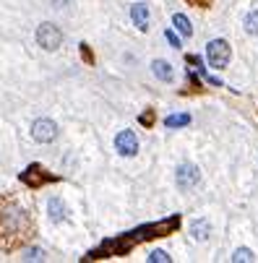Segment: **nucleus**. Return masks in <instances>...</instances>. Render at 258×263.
I'll list each match as a JSON object with an SVG mask.
<instances>
[{"label": "nucleus", "instance_id": "1", "mask_svg": "<svg viewBox=\"0 0 258 263\" xmlns=\"http://www.w3.org/2000/svg\"><path fill=\"white\" fill-rule=\"evenodd\" d=\"M230 44H227L224 39H211L206 44V60L211 68H227V63H230Z\"/></svg>", "mask_w": 258, "mask_h": 263}, {"label": "nucleus", "instance_id": "2", "mask_svg": "<svg viewBox=\"0 0 258 263\" xmlns=\"http://www.w3.org/2000/svg\"><path fill=\"white\" fill-rule=\"evenodd\" d=\"M37 42H39V47L44 50H57L60 47V42H63V34H60V29L55 24H42L37 29Z\"/></svg>", "mask_w": 258, "mask_h": 263}, {"label": "nucleus", "instance_id": "3", "mask_svg": "<svg viewBox=\"0 0 258 263\" xmlns=\"http://www.w3.org/2000/svg\"><path fill=\"white\" fill-rule=\"evenodd\" d=\"M175 180H177V188H180V190H190V188H196V185H199L201 172H199V167H196V164L185 162V164H180V167H177Z\"/></svg>", "mask_w": 258, "mask_h": 263}, {"label": "nucleus", "instance_id": "4", "mask_svg": "<svg viewBox=\"0 0 258 263\" xmlns=\"http://www.w3.org/2000/svg\"><path fill=\"white\" fill-rule=\"evenodd\" d=\"M115 149H117V154H123V157H136V151H139V138H136L133 130H120L115 136Z\"/></svg>", "mask_w": 258, "mask_h": 263}, {"label": "nucleus", "instance_id": "5", "mask_svg": "<svg viewBox=\"0 0 258 263\" xmlns=\"http://www.w3.org/2000/svg\"><path fill=\"white\" fill-rule=\"evenodd\" d=\"M32 133H34V138L39 144H52L55 138H57V125L52 120H47V117H42V120H37L34 125H32Z\"/></svg>", "mask_w": 258, "mask_h": 263}, {"label": "nucleus", "instance_id": "6", "mask_svg": "<svg viewBox=\"0 0 258 263\" xmlns=\"http://www.w3.org/2000/svg\"><path fill=\"white\" fill-rule=\"evenodd\" d=\"M131 19H133V24H136L139 32H149V8L144 3H136L131 8Z\"/></svg>", "mask_w": 258, "mask_h": 263}, {"label": "nucleus", "instance_id": "7", "mask_svg": "<svg viewBox=\"0 0 258 263\" xmlns=\"http://www.w3.org/2000/svg\"><path fill=\"white\" fill-rule=\"evenodd\" d=\"M151 71H154V76H157L159 81H164V84H170V81L175 79L172 65L167 63V60H154V63H151Z\"/></svg>", "mask_w": 258, "mask_h": 263}, {"label": "nucleus", "instance_id": "8", "mask_svg": "<svg viewBox=\"0 0 258 263\" xmlns=\"http://www.w3.org/2000/svg\"><path fill=\"white\" fill-rule=\"evenodd\" d=\"M172 26H175L183 37H193V26H190L188 16H183V13H175V16H172Z\"/></svg>", "mask_w": 258, "mask_h": 263}, {"label": "nucleus", "instance_id": "9", "mask_svg": "<svg viewBox=\"0 0 258 263\" xmlns=\"http://www.w3.org/2000/svg\"><path fill=\"white\" fill-rule=\"evenodd\" d=\"M47 209H50V219L52 222H63L66 219V206H63V201H60V198H50Z\"/></svg>", "mask_w": 258, "mask_h": 263}, {"label": "nucleus", "instance_id": "10", "mask_svg": "<svg viewBox=\"0 0 258 263\" xmlns=\"http://www.w3.org/2000/svg\"><path fill=\"white\" fill-rule=\"evenodd\" d=\"M209 232H211V227H209L206 219H199V222L190 224V235H193V240H206Z\"/></svg>", "mask_w": 258, "mask_h": 263}, {"label": "nucleus", "instance_id": "11", "mask_svg": "<svg viewBox=\"0 0 258 263\" xmlns=\"http://www.w3.org/2000/svg\"><path fill=\"white\" fill-rule=\"evenodd\" d=\"M190 122V115H170L164 120V125L167 128H183V125H188Z\"/></svg>", "mask_w": 258, "mask_h": 263}, {"label": "nucleus", "instance_id": "12", "mask_svg": "<svg viewBox=\"0 0 258 263\" xmlns=\"http://www.w3.org/2000/svg\"><path fill=\"white\" fill-rule=\"evenodd\" d=\"M245 32L248 34H258V11H250L245 16Z\"/></svg>", "mask_w": 258, "mask_h": 263}, {"label": "nucleus", "instance_id": "13", "mask_svg": "<svg viewBox=\"0 0 258 263\" xmlns=\"http://www.w3.org/2000/svg\"><path fill=\"white\" fill-rule=\"evenodd\" d=\"M255 255H253V250H248V247H240V250H235V255H232V260H253Z\"/></svg>", "mask_w": 258, "mask_h": 263}, {"label": "nucleus", "instance_id": "14", "mask_svg": "<svg viewBox=\"0 0 258 263\" xmlns=\"http://www.w3.org/2000/svg\"><path fill=\"white\" fill-rule=\"evenodd\" d=\"M164 37H167V42H170L175 50H180V39L175 37V32H170V29H167V32H164Z\"/></svg>", "mask_w": 258, "mask_h": 263}, {"label": "nucleus", "instance_id": "15", "mask_svg": "<svg viewBox=\"0 0 258 263\" xmlns=\"http://www.w3.org/2000/svg\"><path fill=\"white\" fill-rule=\"evenodd\" d=\"M149 260H170V255H167L164 250H154V253L149 255Z\"/></svg>", "mask_w": 258, "mask_h": 263}, {"label": "nucleus", "instance_id": "16", "mask_svg": "<svg viewBox=\"0 0 258 263\" xmlns=\"http://www.w3.org/2000/svg\"><path fill=\"white\" fill-rule=\"evenodd\" d=\"M42 255H44L42 250H29V253H26L24 258H29V260H37V258H42Z\"/></svg>", "mask_w": 258, "mask_h": 263}, {"label": "nucleus", "instance_id": "17", "mask_svg": "<svg viewBox=\"0 0 258 263\" xmlns=\"http://www.w3.org/2000/svg\"><path fill=\"white\" fill-rule=\"evenodd\" d=\"M55 3H57V8H63V6H60V3H68V0H55Z\"/></svg>", "mask_w": 258, "mask_h": 263}]
</instances>
